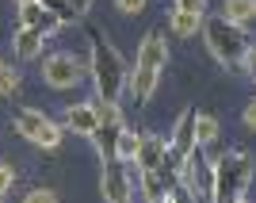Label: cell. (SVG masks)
I'll return each instance as SVG.
<instances>
[{"label": "cell", "mask_w": 256, "mask_h": 203, "mask_svg": "<svg viewBox=\"0 0 256 203\" xmlns=\"http://www.w3.org/2000/svg\"><path fill=\"white\" fill-rule=\"evenodd\" d=\"M203 39L222 65H241V58L248 50V31L237 27V23H230V20H222V16H210L203 23Z\"/></svg>", "instance_id": "cell-3"}, {"label": "cell", "mask_w": 256, "mask_h": 203, "mask_svg": "<svg viewBox=\"0 0 256 203\" xmlns=\"http://www.w3.org/2000/svg\"><path fill=\"white\" fill-rule=\"evenodd\" d=\"M62 127H69L73 134H84V138H88L100 123H96V115H92V104H69V107H65Z\"/></svg>", "instance_id": "cell-11"}, {"label": "cell", "mask_w": 256, "mask_h": 203, "mask_svg": "<svg viewBox=\"0 0 256 203\" xmlns=\"http://www.w3.org/2000/svg\"><path fill=\"white\" fill-rule=\"evenodd\" d=\"M0 69H4V58H0Z\"/></svg>", "instance_id": "cell-30"}, {"label": "cell", "mask_w": 256, "mask_h": 203, "mask_svg": "<svg viewBox=\"0 0 256 203\" xmlns=\"http://www.w3.org/2000/svg\"><path fill=\"white\" fill-rule=\"evenodd\" d=\"M118 127H122V123H118ZM118 127H96L92 134H88V138L96 142V150H100V157H104V161H111V150H115V134H118Z\"/></svg>", "instance_id": "cell-17"}, {"label": "cell", "mask_w": 256, "mask_h": 203, "mask_svg": "<svg viewBox=\"0 0 256 203\" xmlns=\"http://www.w3.org/2000/svg\"><path fill=\"white\" fill-rule=\"evenodd\" d=\"M164 150H168V138H160V134H142L138 153H134L130 165L138 172H150V169H157L160 161H164Z\"/></svg>", "instance_id": "cell-8"}, {"label": "cell", "mask_w": 256, "mask_h": 203, "mask_svg": "<svg viewBox=\"0 0 256 203\" xmlns=\"http://www.w3.org/2000/svg\"><path fill=\"white\" fill-rule=\"evenodd\" d=\"M100 188H104L107 203H130V195H134V176H130V169L122 165V161L111 157L104 165V180H100Z\"/></svg>", "instance_id": "cell-6"}, {"label": "cell", "mask_w": 256, "mask_h": 203, "mask_svg": "<svg viewBox=\"0 0 256 203\" xmlns=\"http://www.w3.org/2000/svg\"><path fill=\"white\" fill-rule=\"evenodd\" d=\"M88 104H92V115H96L100 127H118V123H122L118 100H88Z\"/></svg>", "instance_id": "cell-16"}, {"label": "cell", "mask_w": 256, "mask_h": 203, "mask_svg": "<svg viewBox=\"0 0 256 203\" xmlns=\"http://www.w3.org/2000/svg\"><path fill=\"white\" fill-rule=\"evenodd\" d=\"M38 4H42L50 16H58V23H73V20H76V12L69 8L65 0H38Z\"/></svg>", "instance_id": "cell-19"}, {"label": "cell", "mask_w": 256, "mask_h": 203, "mask_svg": "<svg viewBox=\"0 0 256 203\" xmlns=\"http://www.w3.org/2000/svg\"><path fill=\"white\" fill-rule=\"evenodd\" d=\"M65 4H69L76 16H84V12H92V4H96V0H65Z\"/></svg>", "instance_id": "cell-26"}, {"label": "cell", "mask_w": 256, "mask_h": 203, "mask_svg": "<svg viewBox=\"0 0 256 203\" xmlns=\"http://www.w3.org/2000/svg\"><path fill=\"white\" fill-rule=\"evenodd\" d=\"M168 150L180 153V157H188V153L195 150V107L180 111V119H176V127H172V134H168Z\"/></svg>", "instance_id": "cell-9"}, {"label": "cell", "mask_w": 256, "mask_h": 203, "mask_svg": "<svg viewBox=\"0 0 256 203\" xmlns=\"http://www.w3.org/2000/svg\"><path fill=\"white\" fill-rule=\"evenodd\" d=\"M20 27H34V31L42 35H54L62 23H58V16H50V12L38 4V0H31V4H20Z\"/></svg>", "instance_id": "cell-10"}, {"label": "cell", "mask_w": 256, "mask_h": 203, "mask_svg": "<svg viewBox=\"0 0 256 203\" xmlns=\"http://www.w3.org/2000/svg\"><path fill=\"white\" fill-rule=\"evenodd\" d=\"M241 65H245V73H248V77H252V81H256V50H252V46H248V50H245V58H241Z\"/></svg>", "instance_id": "cell-25"}, {"label": "cell", "mask_w": 256, "mask_h": 203, "mask_svg": "<svg viewBox=\"0 0 256 203\" xmlns=\"http://www.w3.org/2000/svg\"><path fill=\"white\" fill-rule=\"evenodd\" d=\"M12 180H16V169H12V165H0V199H4V192L12 188Z\"/></svg>", "instance_id": "cell-24"}, {"label": "cell", "mask_w": 256, "mask_h": 203, "mask_svg": "<svg viewBox=\"0 0 256 203\" xmlns=\"http://www.w3.org/2000/svg\"><path fill=\"white\" fill-rule=\"evenodd\" d=\"M218 134H222V123H218L210 111H195V146H203V150H206Z\"/></svg>", "instance_id": "cell-13"}, {"label": "cell", "mask_w": 256, "mask_h": 203, "mask_svg": "<svg viewBox=\"0 0 256 203\" xmlns=\"http://www.w3.org/2000/svg\"><path fill=\"white\" fill-rule=\"evenodd\" d=\"M164 62H168V46H164V31H150L146 39H142L138 46V69H153V73H160L164 69Z\"/></svg>", "instance_id": "cell-7"}, {"label": "cell", "mask_w": 256, "mask_h": 203, "mask_svg": "<svg viewBox=\"0 0 256 203\" xmlns=\"http://www.w3.org/2000/svg\"><path fill=\"white\" fill-rule=\"evenodd\" d=\"M157 203H168V199H157Z\"/></svg>", "instance_id": "cell-31"}, {"label": "cell", "mask_w": 256, "mask_h": 203, "mask_svg": "<svg viewBox=\"0 0 256 203\" xmlns=\"http://www.w3.org/2000/svg\"><path fill=\"white\" fill-rule=\"evenodd\" d=\"M176 12H192V16H206V0H176Z\"/></svg>", "instance_id": "cell-23"}, {"label": "cell", "mask_w": 256, "mask_h": 203, "mask_svg": "<svg viewBox=\"0 0 256 203\" xmlns=\"http://www.w3.org/2000/svg\"><path fill=\"white\" fill-rule=\"evenodd\" d=\"M115 8L122 16H142V12L150 8V0H115Z\"/></svg>", "instance_id": "cell-22"}, {"label": "cell", "mask_w": 256, "mask_h": 203, "mask_svg": "<svg viewBox=\"0 0 256 203\" xmlns=\"http://www.w3.org/2000/svg\"><path fill=\"white\" fill-rule=\"evenodd\" d=\"M245 127H248V130H256V100L245 107Z\"/></svg>", "instance_id": "cell-27"}, {"label": "cell", "mask_w": 256, "mask_h": 203, "mask_svg": "<svg viewBox=\"0 0 256 203\" xmlns=\"http://www.w3.org/2000/svg\"><path fill=\"white\" fill-rule=\"evenodd\" d=\"M199 27H203V16H192V12H172V35L188 39V35H195Z\"/></svg>", "instance_id": "cell-18"}, {"label": "cell", "mask_w": 256, "mask_h": 203, "mask_svg": "<svg viewBox=\"0 0 256 203\" xmlns=\"http://www.w3.org/2000/svg\"><path fill=\"white\" fill-rule=\"evenodd\" d=\"M23 203H58V192L54 188H31L23 195Z\"/></svg>", "instance_id": "cell-21"}, {"label": "cell", "mask_w": 256, "mask_h": 203, "mask_svg": "<svg viewBox=\"0 0 256 203\" xmlns=\"http://www.w3.org/2000/svg\"><path fill=\"white\" fill-rule=\"evenodd\" d=\"M222 20L245 27L248 20H256V0H222Z\"/></svg>", "instance_id": "cell-14"}, {"label": "cell", "mask_w": 256, "mask_h": 203, "mask_svg": "<svg viewBox=\"0 0 256 203\" xmlns=\"http://www.w3.org/2000/svg\"><path fill=\"white\" fill-rule=\"evenodd\" d=\"M16 4H31V0H16Z\"/></svg>", "instance_id": "cell-29"}, {"label": "cell", "mask_w": 256, "mask_h": 203, "mask_svg": "<svg viewBox=\"0 0 256 203\" xmlns=\"http://www.w3.org/2000/svg\"><path fill=\"white\" fill-rule=\"evenodd\" d=\"M16 54H20L23 62L38 58V54H42V35L34 31V27H20V35H16Z\"/></svg>", "instance_id": "cell-15"}, {"label": "cell", "mask_w": 256, "mask_h": 203, "mask_svg": "<svg viewBox=\"0 0 256 203\" xmlns=\"http://www.w3.org/2000/svg\"><path fill=\"white\" fill-rule=\"evenodd\" d=\"M12 119H16V130H20L31 146H38V150H58L62 138H65L62 123H54L50 115L34 111V107H16V115H12Z\"/></svg>", "instance_id": "cell-4"}, {"label": "cell", "mask_w": 256, "mask_h": 203, "mask_svg": "<svg viewBox=\"0 0 256 203\" xmlns=\"http://www.w3.org/2000/svg\"><path fill=\"white\" fill-rule=\"evenodd\" d=\"M138 142H142V134H134V130L122 123V127H118V134H115V150H111V157L122 161V165H130V161H134V153H138Z\"/></svg>", "instance_id": "cell-12"}, {"label": "cell", "mask_w": 256, "mask_h": 203, "mask_svg": "<svg viewBox=\"0 0 256 203\" xmlns=\"http://www.w3.org/2000/svg\"><path fill=\"white\" fill-rule=\"evenodd\" d=\"M88 39H92V62H88V73H92V85H96V100H118L122 88H126V62L115 46L107 43V35L88 27Z\"/></svg>", "instance_id": "cell-1"}, {"label": "cell", "mask_w": 256, "mask_h": 203, "mask_svg": "<svg viewBox=\"0 0 256 203\" xmlns=\"http://www.w3.org/2000/svg\"><path fill=\"white\" fill-rule=\"evenodd\" d=\"M20 85H23V77L16 73V69H8V65H4V69H0V96H16V92H20Z\"/></svg>", "instance_id": "cell-20"}, {"label": "cell", "mask_w": 256, "mask_h": 203, "mask_svg": "<svg viewBox=\"0 0 256 203\" xmlns=\"http://www.w3.org/2000/svg\"><path fill=\"white\" fill-rule=\"evenodd\" d=\"M248 180H252V157L248 150H230L214 161V199L210 203H234L245 195Z\"/></svg>", "instance_id": "cell-2"}, {"label": "cell", "mask_w": 256, "mask_h": 203, "mask_svg": "<svg viewBox=\"0 0 256 203\" xmlns=\"http://www.w3.org/2000/svg\"><path fill=\"white\" fill-rule=\"evenodd\" d=\"M234 203H252V199H245V195H241V199H234Z\"/></svg>", "instance_id": "cell-28"}, {"label": "cell", "mask_w": 256, "mask_h": 203, "mask_svg": "<svg viewBox=\"0 0 256 203\" xmlns=\"http://www.w3.org/2000/svg\"><path fill=\"white\" fill-rule=\"evenodd\" d=\"M42 81L50 88H76L84 81V62L76 58V54H50L42 62Z\"/></svg>", "instance_id": "cell-5"}]
</instances>
